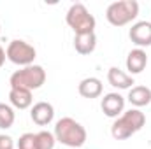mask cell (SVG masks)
Segmentation results:
<instances>
[{
  "label": "cell",
  "instance_id": "obj_1",
  "mask_svg": "<svg viewBox=\"0 0 151 149\" xmlns=\"http://www.w3.org/2000/svg\"><path fill=\"white\" fill-rule=\"evenodd\" d=\"M55 139L56 142L72 149H81L86 142V130L81 123H77L72 117H62L55 125Z\"/></svg>",
  "mask_w": 151,
  "mask_h": 149
},
{
  "label": "cell",
  "instance_id": "obj_8",
  "mask_svg": "<svg viewBox=\"0 0 151 149\" xmlns=\"http://www.w3.org/2000/svg\"><path fill=\"white\" fill-rule=\"evenodd\" d=\"M30 117H32V121L35 125L46 126L55 117V107L49 102H37V104H34V107L30 111Z\"/></svg>",
  "mask_w": 151,
  "mask_h": 149
},
{
  "label": "cell",
  "instance_id": "obj_4",
  "mask_svg": "<svg viewBox=\"0 0 151 149\" xmlns=\"http://www.w3.org/2000/svg\"><path fill=\"white\" fill-rule=\"evenodd\" d=\"M65 19H67V25L74 30L76 35H77V34H90V32H95V25H97L95 16H93V14L86 9V5L81 4V2H76V4H72V5L69 7Z\"/></svg>",
  "mask_w": 151,
  "mask_h": 149
},
{
  "label": "cell",
  "instance_id": "obj_5",
  "mask_svg": "<svg viewBox=\"0 0 151 149\" xmlns=\"http://www.w3.org/2000/svg\"><path fill=\"white\" fill-rule=\"evenodd\" d=\"M5 56L11 63L14 65H19V67H28V65H34V60L37 56V51L32 44H28L27 40H21V39H16V40H11L7 49H5Z\"/></svg>",
  "mask_w": 151,
  "mask_h": 149
},
{
  "label": "cell",
  "instance_id": "obj_7",
  "mask_svg": "<svg viewBox=\"0 0 151 149\" xmlns=\"http://www.w3.org/2000/svg\"><path fill=\"white\" fill-rule=\"evenodd\" d=\"M128 37L141 49L151 46V23L150 21H137V23H134L130 32H128Z\"/></svg>",
  "mask_w": 151,
  "mask_h": 149
},
{
  "label": "cell",
  "instance_id": "obj_13",
  "mask_svg": "<svg viewBox=\"0 0 151 149\" xmlns=\"http://www.w3.org/2000/svg\"><path fill=\"white\" fill-rule=\"evenodd\" d=\"M107 81L113 88H118V90H130L134 82V77L123 70H119L118 67H111L107 70Z\"/></svg>",
  "mask_w": 151,
  "mask_h": 149
},
{
  "label": "cell",
  "instance_id": "obj_21",
  "mask_svg": "<svg viewBox=\"0 0 151 149\" xmlns=\"http://www.w3.org/2000/svg\"><path fill=\"white\" fill-rule=\"evenodd\" d=\"M0 30H2V27H0Z\"/></svg>",
  "mask_w": 151,
  "mask_h": 149
},
{
  "label": "cell",
  "instance_id": "obj_9",
  "mask_svg": "<svg viewBox=\"0 0 151 149\" xmlns=\"http://www.w3.org/2000/svg\"><path fill=\"white\" fill-rule=\"evenodd\" d=\"M148 65V54L144 49L141 47H135L128 53L127 56V70L130 72V75H135V74H141Z\"/></svg>",
  "mask_w": 151,
  "mask_h": 149
},
{
  "label": "cell",
  "instance_id": "obj_6",
  "mask_svg": "<svg viewBox=\"0 0 151 149\" xmlns=\"http://www.w3.org/2000/svg\"><path fill=\"white\" fill-rule=\"evenodd\" d=\"M100 107H102V112L107 116V117H119L123 112H125V97H121L119 93H107L104 95L102 102H100Z\"/></svg>",
  "mask_w": 151,
  "mask_h": 149
},
{
  "label": "cell",
  "instance_id": "obj_18",
  "mask_svg": "<svg viewBox=\"0 0 151 149\" xmlns=\"http://www.w3.org/2000/svg\"><path fill=\"white\" fill-rule=\"evenodd\" d=\"M18 149H37V133H23L18 140Z\"/></svg>",
  "mask_w": 151,
  "mask_h": 149
},
{
  "label": "cell",
  "instance_id": "obj_20",
  "mask_svg": "<svg viewBox=\"0 0 151 149\" xmlns=\"http://www.w3.org/2000/svg\"><path fill=\"white\" fill-rule=\"evenodd\" d=\"M5 58H7V56H5V49H4V47L0 46V67H2L4 63H5Z\"/></svg>",
  "mask_w": 151,
  "mask_h": 149
},
{
  "label": "cell",
  "instance_id": "obj_19",
  "mask_svg": "<svg viewBox=\"0 0 151 149\" xmlns=\"http://www.w3.org/2000/svg\"><path fill=\"white\" fill-rule=\"evenodd\" d=\"M0 149H14V140L11 135L0 133Z\"/></svg>",
  "mask_w": 151,
  "mask_h": 149
},
{
  "label": "cell",
  "instance_id": "obj_11",
  "mask_svg": "<svg viewBox=\"0 0 151 149\" xmlns=\"http://www.w3.org/2000/svg\"><path fill=\"white\" fill-rule=\"evenodd\" d=\"M9 102H11L12 107H16L19 111L28 109L34 104L32 91L30 90H25V88H11V91H9Z\"/></svg>",
  "mask_w": 151,
  "mask_h": 149
},
{
  "label": "cell",
  "instance_id": "obj_2",
  "mask_svg": "<svg viewBox=\"0 0 151 149\" xmlns=\"http://www.w3.org/2000/svg\"><path fill=\"white\" fill-rule=\"evenodd\" d=\"M139 16V2L135 0H119L113 2L106 9V18L113 27H125Z\"/></svg>",
  "mask_w": 151,
  "mask_h": 149
},
{
  "label": "cell",
  "instance_id": "obj_12",
  "mask_svg": "<svg viewBox=\"0 0 151 149\" xmlns=\"http://www.w3.org/2000/svg\"><path fill=\"white\" fill-rule=\"evenodd\" d=\"M102 81L99 77H84L77 86L79 95L84 98H97L102 95Z\"/></svg>",
  "mask_w": 151,
  "mask_h": 149
},
{
  "label": "cell",
  "instance_id": "obj_16",
  "mask_svg": "<svg viewBox=\"0 0 151 149\" xmlns=\"http://www.w3.org/2000/svg\"><path fill=\"white\" fill-rule=\"evenodd\" d=\"M14 119H16V114L14 109L9 105V104H2L0 102V130H7L14 125Z\"/></svg>",
  "mask_w": 151,
  "mask_h": 149
},
{
  "label": "cell",
  "instance_id": "obj_17",
  "mask_svg": "<svg viewBox=\"0 0 151 149\" xmlns=\"http://www.w3.org/2000/svg\"><path fill=\"white\" fill-rule=\"evenodd\" d=\"M55 144H56L55 133H51L47 130H42L37 133V149H53Z\"/></svg>",
  "mask_w": 151,
  "mask_h": 149
},
{
  "label": "cell",
  "instance_id": "obj_3",
  "mask_svg": "<svg viewBox=\"0 0 151 149\" xmlns=\"http://www.w3.org/2000/svg\"><path fill=\"white\" fill-rule=\"evenodd\" d=\"M44 82H46V70L40 65H35V63L28 65V67H21L9 79L11 88H25V90H30V91L39 90Z\"/></svg>",
  "mask_w": 151,
  "mask_h": 149
},
{
  "label": "cell",
  "instance_id": "obj_15",
  "mask_svg": "<svg viewBox=\"0 0 151 149\" xmlns=\"http://www.w3.org/2000/svg\"><path fill=\"white\" fill-rule=\"evenodd\" d=\"M127 98L135 109L144 107V105L151 104V90L148 86H132Z\"/></svg>",
  "mask_w": 151,
  "mask_h": 149
},
{
  "label": "cell",
  "instance_id": "obj_14",
  "mask_svg": "<svg viewBox=\"0 0 151 149\" xmlns=\"http://www.w3.org/2000/svg\"><path fill=\"white\" fill-rule=\"evenodd\" d=\"M74 47L79 54H91L95 51V47H97V35H95V32L74 35Z\"/></svg>",
  "mask_w": 151,
  "mask_h": 149
},
{
  "label": "cell",
  "instance_id": "obj_10",
  "mask_svg": "<svg viewBox=\"0 0 151 149\" xmlns=\"http://www.w3.org/2000/svg\"><path fill=\"white\" fill-rule=\"evenodd\" d=\"M132 133H135V132H139L142 126H144V123H146V116H144V112L139 111V109H128V111H125L119 117H118Z\"/></svg>",
  "mask_w": 151,
  "mask_h": 149
}]
</instances>
